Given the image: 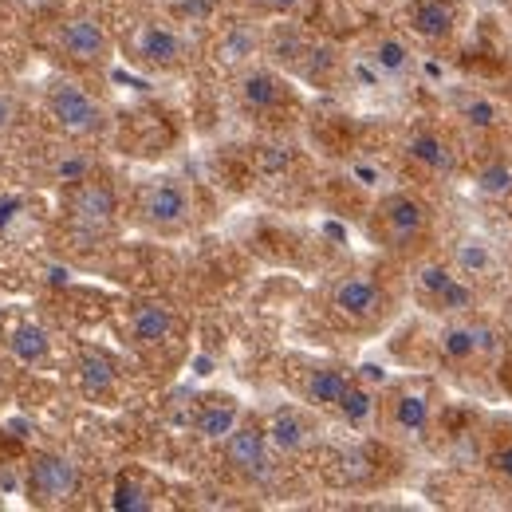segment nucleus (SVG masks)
<instances>
[{"instance_id": "9", "label": "nucleus", "mask_w": 512, "mask_h": 512, "mask_svg": "<svg viewBox=\"0 0 512 512\" xmlns=\"http://www.w3.org/2000/svg\"><path fill=\"white\" fill-rule=\"evenodd\" d=\"M438 351L453 367H485L501 355V331L477 316H453L438 335Z\"/></svg>"}, {"instance_id": "14", "label": "nucleus", "mask_w": 512, "mask_h": 512, "mask_svg": "<svg viewBox=\"0 0 512 512\" xmlns=\"http://www.w3.org/2000/svg\"><path fill=\"white\" fill-rule=\"evenodd\" d=\"M264 434H268V442L280 457H300V453L320 446V422H316L312 406H296V402H284V406L268 410Z\"/></svg>"}, {"instance_id": "27", "label": "nucleus", "mask_w": 512, "mask_h": 512, "mask_svg": "<svg viewBox=\"0 0 512 512\" xmlns=\"http://www.w3.org/2000/svg\"><path fill=\"white\" fill-rule=\"evenodd\" d=\"M335 414H339L347 426H367V422L379 414V398H375L367 386L355 379V383H351V390L343 394V402L335 406Z\"/></svg>"}, {"instance_id": "31", "label": "nucleus", "mask_w": 512, "mask_h": 512, "mask_svg": "<svg viewBox=\"0 0 512 512\" xmlns=\"http://www.w3.org/2000/svg\"><path fill=\"white\" fill-rule=\"evenodd\" d=\"M16 119H20V99L0 87V134L8 127H16Z\"/></svg>"}, {"instance_id": "5", "label": "nucleus", "mask_w": 512, "mask_h": 512, "mask_svg": "<svg viewBox=\"0 0 512 512\" xmlns=\"http://www.w3.org/2000/svg\"><path fill=\"white\" fill-rule=\"evenodd\" d=\"M430 225H434V213L430 205L410 190H390L375 201V213H371V233L375 241L390 249V253H410L418 249L426 237H430Z\"/></svg>"}, {"instance_id": "16", "label": "nucleus", "mask_w": 512, "mask_h": 512, "mask_svg": "<svg viewBox=\"0 0 512 512\" xmlns=\"http://www.w3.org/2000/svg\"><path fill=\"white\" fill-rule=\"evenodd\" d=\"M127 339L138 351H162L178 339V312L162 300H138L127 312Z\"/></svg>"}, {"instance_id": "1", "label": "nucleus", "mask_w": 512, "mask_h": 512, "mask_svg": "<svg viewBox=\"0 0 512 512\" xmlns=\"http://www.w3.org/2000/svg\"><path fill=\"white\" fill-rule=\"evenodd\" d=\"M134 217L142 229L158 233V237H178L186 233L197 217V197L193 186L178 174H158L146 178L134 193Z\"/></svg>"}, {"instance_id": "3", "label": "nucleus", "mask_w": 512, "mask_h": 512, "mask_svg": "<svg viewBox=\"0 0 512 512\" xmlns=\"http://www.w3.org/2000/svg\"><path fill=\"white\" fill-rule=\"evenodd\" d=\"M44 115L67 138H99L111 127V111L71 75H52L44 83Z\"/></svg>"}, {"instance_id": "29", "label": "nucleus", "mask_w": 512, "mask_h": 512, "mask_svg": "<svg viewBox=\"0 0 512 512\" xmlns=\"http://www.w3.org/2000/svg\"><path fill=\"white\" fill-rule=\"evenodd\" d=\"M485 465H489V473H493L497 481L512 485V430H509V434H497V438L489 442Z\"/></svg>"}, {"instance_id": "30", "label": "nucleus", "mask_w": 512, "mask_h": 512, "mask_svg": "<svg viewBox=\"0 0 512 512\" xmlns=\"http://www.w3.org/2000/svg\"><path fill=\"white\" fill-rule=\"evenodd\" d=\"M241 4H249L253 12H268V16H292V12H300L308 0H241Z\"/></svg>"}, {"instance_id": "17", "label": "nucleus", "mask_w": 512, "mask_h": 512, "mask_svg": "<svg viewBox=\"0 0 512 512\" xmlns=\"http://www.w3.org/2000/svg\"><path fill=\"white\" fill-rule=\"evenodd\" d=\"M402 24L410 36L426 44H446L461 28V4L457 0H410L402 8Z\"/></svg>"}, {"instance_id": "32", "label": "nucleus", "mask_w": 512, "mask_h": 512, "mask_svg": "<svg viewBox=\"0 0 512 512\" xmlns=\"http://www.w3.org/2000/svg\"><path fill=\"white\" fill-rule=\"evenodd\" d=\"M0 398H4V383H0Z\"/></svg>"}, {"instance_id": "10", "label": "nucleus", "mask_w": 512, "mask_h": 512, "mask_svg": "<svg viewBox=\"0 0 512 512\" xmlns=\"http://www.w3.org/2000/svg\"><path fill=\"white\" fill-rule=\"evenodd\" d=\"M225 449V465L245 481V485H272V477H276V449L268 442V434H264V426L253 422V418H245V422H237V430L221 442Z\"/></svg>"}, {"instance_id": "26", "label": "nucleus", "mask_w": 512, "mask_h": 512, "mask_svg": "<svg viewBox=\"0 0 512 512\" xmlns=\"http://www.w3.org/2000/svg\"><path fill=\"white\" fill-rule=\"evenodd\" d=\"M111 505H115L119 512H146V509H154V489H150L146 477L123 473V477L115 481V497H111Z\"/></svg>"}, {"instance_id": "6", "label": "nucleus", "mask_w": 512, "mask_h": 512, "mask_svg": "<svg viewBox=\"0 0 512 512\" xmlns=\"http://www.w3.org/2000/svg\"><path fill=\"white\" fill-rule=\"evenodd\" d=\"M48 48L75 67H103L115 56V40L107 32L103 20L87 16V12H67L48 20Z\"/></svg>"}, {"instance_id": "24", "label": "nucleus", "mask_w": 512, "mask_h": 512, "mask_svg": "<svg viewBox=\"0 0 512 512\" xmlns=\"http://www.w3.org/2000/svg\"><path fill=\"white\" fill-rule=\"evenodd\" d=\"M453 264H457L469 280L485 284V280H493V272H497V253H493L481 237H465V241H457V249H453Z\"/></svg>"}, {"instance_id": "18", "label": "nucleus", "mask_w": 512, "mask_h": 512, "mask_svg": "<svg viewBox=\"0 0 512 512\" xmlns=\"http://www.w3.org/2000/svg\"><path fill=\"white\" fill-rule=\"evenodd\" d=\"M406 158L422 170V174H430V178H449V174H457V146L449 142L442 130L434 127H422V130H410V138H406Z\"/></svg>"}, {"instance_id": "21", "label": "nucleus", "mask_w": 512, "mask_h": 512, "mask_svg": "<svg viewBox=\"0 0 512 512\" xmlns=\"http://www.w3.org/2000/svg\"><path fill=\"white\" fill-rule=\"evenodd\" d=\"M75 371H79L83 394L115 398V390H119V363H115V355H107L103 347H83L79 359H75Z\"/></svg>"}, {"instance_id": "12", "label": "nucleus", "mask_w": 512, "mask_h": 512, "mask_svg": "<svg viewBox=\"0 0 512 512\" xmlns=\"http://www.w3.org/2000/svg\"><path fill=\"white\" fill-rule=\"evenodd\" d=\"M83 473L67 453H40L28 465V497L44 509H64L79 497Z\"/></svg>"}, {"instance_id": "20", "label": "nucleus", "mask_w": 512, "mask_h": 512, "mask_svg": "<svg viewBox=\"0 0 512 512\" xmlns=\"http://www.w3.org/2000/svg\"><path fill=\"white\" fill-rule=\"evenodd\" d=\"M241 422V406L237 398L229 394H209L197 402V414H193V434L205 438V442H225Z\"/></svg>"}, {"instance_id": "8", "label": "nucleus", "mask_w": 512, "mask_h": 512, "mask_svg": "<svg viewBox=\"0 0 512 512\" xmlns=\"http://www.w3.org/2000/svg\"><path fill=\"white\" fill-rule=\"evenodd\" d=\"M64 213L75 237L99 241V237H107V233L115 229V221H119V197H115V190H111L103 178H87V182L71 186Z\"/></svg>"}, {"instance_id": "28", "label": "nucleus", "mask_w": 512, "mask_h": 512, "mask_svg": "<svg viewBox=\"0 0 512 512\" xmlns=\"http://www.w3.org/2000/svg\"><path fill=\"white\" fill-rule=\"evenodd\" d=\"M477 190L493 201H509L512 197V162L509 158H497L489 162L481 174H477Z\"/></svg>"}, {"instance_id": "19", "label": "nucleus", "mask_w": 512, "mask_h": 512, "mask_svg": "<svg viewBox=\"0 0 512 512\" xmlns=\"http://www.w3.org/2000/svg\"><path fill=\"white\" fill-rule=\"evenodd\" d=\"M355 375L339 363H308V371L300 375V398L312 406V410H331L343 402V394L351 390Z\"/></svg>"}, {"instance_id": "4", "label": "nucleus", "mask_w": 512, "mask_h": 512, "mask_svg": "<svg viewBox=\"0 0 512 512\" xmlns=\"http://www.w3.org/2000/svg\"><path fill=\"white\" fill-rule=\"evenodd\" d=\"M414 296L434 316H473L481 308V284L469 280L453 260H426L414 268Z\"/></svg>"}, {"instance_id": "2", "label": "nucleus", "mask_w": 512, "mask_h": 512, "mask_svg": "<svg viewBox=\"0 0 512 512\" xmlns=\"http://www.w3.org/2000/svg\"><path fill=\"white\" fill-rule=\"evenodd\" d=\"M327 312L351 331H379L390 312V288L371 272H347L327 288Z\"/></svg>"}, {"instance_id": "13", "label": "nucleus", "mask_w": 512, "mask_h": 512, "mask_svg": "<svg viewBox=\"0 0 512 512\" xmlns=\"http://www.w3.org/2000/svg\"><path fill=\"white\" fill-rule=\"evenodd\" d=\"M233 95H237V107L249 111V115H280L292 107L296 91L292 83L276 71V67H241L237 83H233Z\"/></svg>"}, {"instance_id": "7", "label": "nucleus", "mask_w": 512, "mask_h": 512, "mask_svg": "<svg viewBox=\"0 0 512 512\" xmlns=\"http://www.w3.org/2000/svg\"><path fill=\"white\" fill-rule=\"evenodd\" d=\"M127 56L150 71H178V67L190 64L193 44L174 20L146 16L127 32Z\"/></svg>"}, {"instance_id": "22", "label": "nucleus", "mask_w": 512, "mask_h": 512, "mask_svg": "<svg viewBox=\"0 0 512 512\" xmlns=\"http://www.w3.org/2000/svg\"><path fill=\"white\" fill-rule=\"evenodd\" d=\"M367 60H371V67H375L383 79H406V75L414 71V64H418L414 48H410L402 36H394V32H386V36H375V40H371Z\"/></svg>"}, {"instance_id": "15", "label": "nucleus", "mask_w": 512, "mask_h": 512, "mask_svg": "<svg viewBox=\"0 0 512 512\" xmlns=\"http://www.w3.org/2000/svg\"><path fill=\"white\" fill-rule=\"evenodd\" d=\"M0 343L16 363H24L32 371L52 363V331L28 312H4L0 316Z\"/></svg>"}, {"instance_id": "11", "label": "nucleus", "mask_w": 512, "mask_h": 512, "mask_svg": "<svg viewBox=\"0 0 512 512\" xmlns=\"http://www.w3.org/2000/svg\"><path fill=\"white\" fill-rule=\"evenodd\" d=\"M434 422V394L426 383H402L386 394L383 402V426L386 434L402 442H418L430 434Z\"/></svg>"}, {"instance_id": "25", "label": "nucleus", "mask_w": 512, "mask_h": 512, "mask_svg": "<svg viewBox=\"0 0 512 512\" xmlns=\"http://www.w3.org/2000/svg\"><path fill=\"white\" fill-rule=\"evenodd\" d=\"M260 36H256L253 28H245V24H233L225 36H221V44H217V60L229 67H245L253 60L256 52H260Z\"/></svg>"}, {"instance_id": "23", "label": "nucleus", "mask_w": 512, "mask_h": 512, "mask_svg": "<svg viewBox=\"0 0 512 512\" xmlns=\"http://www.w3.org/2000/svg\"><path fill=\"white\" fill-rule=\"evenodd\" d=\"M457 119L465 123V130H473V134H493V130L505 123V107L497 99L481 95V91H469V95L457 99Z\"/></svg>"}]
</instances>
